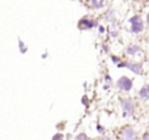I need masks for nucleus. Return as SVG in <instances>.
Returning <instances> with one entry per match:
<instances>
[{"label": "nucleus", "mask_w": 149, "mask_h": 140, "mask_svg": "<svg viewBox=\"0 0 149 140\" xmlns=\"http://www.w3.org/2000/svg\"><path fill=\"white\" fill-rule=\"evenodd\" d=\"M122 106H123V109H124V115L126 114H132L134 113V107H135V105H134V102H132V100H123L122 101Z\"/></svg>", "instance_id": "6"}, {"label": "nucleus", "mask_w": 149, "mask_h": 140, "mask_svg": "<svg viewBox=\"0 0 149 140\" xmlns=\"http://www.w3.org/2000/svg\"><path fill=\"white\" fill-rule=\"evenodd\" d=\"M95 25H97V22L93 20H89L88 17H84L79 21V28L81 29V30H89V29L94 28Z\"/></svg>", "instance_id": "4"}, {"label": "nucleus", "mask_w": 149, "mask_h": 140, "mask_svg": "<svg viewBox=\"0 0 149 140\" xmlns=\"http://www.w3.org/2000/svg\"><path fill=\"white\" fill-rule=\"evenodd\" d=\"M76 139L77 140H86V135H85V134H80V135L77 136Z\"/></svg>", "instance_id": "10"}, {"label": "nucleus", "mask_w": 149, "mask_h": 140, "mask_svg": "<svg viewBox=\"0 0 149 140\" xmlns=\"http://www.w3.org/2000/svg\"><path fill=\"white\" fill-rule=\"evenodd\" d=\"M118 65L119 68H123V67H126V68H128V70H131L134 73H136V75H140V73L143 72V67H141V64H137V63H118Z\"/></svg>", "instance_id": "2"}, {"label": "nucleus", "mask_w": 149, "mask_h": 140, "mask_svg": "<svg viewBox=\"0 0 149 140\" xmlns=\"http://www.w3.org/2000/svg\"><path fill=\"white\" fill-rule=\"evenodd\" d=\"M97 128H98V131H100V132H102V131H103V128L101 127V126H97Z\"/></svg>", "instance_id": "14"}, {"label": "nucleus", "mask_w": 149, "mask_h": 140, "mask_svg": "<svg viewBox=\"0 0 149 140\" xmlns=\"http://www.w3.org/2000/svg\"><path fill=\"white\" fill-rule=\"evenodd\" d=\"M18 45H20V52H22V54H25L26 51H28V49L25 47V43H24L21 39H18Z\"/></svg>", "instance_id": "9"}, {"label": "nucleus", "mask_w": 149, "mask_h": 140, "mask_svg": "<svg viewBox=\"0 0 149 140\" xmlns=\"http://www.w3.org/2000/svg\"><path fill=\"white\" fill-rule=\"evenodd\" d=\"M137 51H139V47H137L136 45H132V46H130L128 49H127V54H130V55L136 54Z\"/></svg>", "instance_id": "8"}, {"label": "nucleus", "mask_w": 149, "mask_h": 140, "mask_svg": "<svg viewBox=\"0 0 149 140\" xmlns=\"http://www.w3.org/2000/svg\"><path fill=\"white\" fill-rule=\"evenodd\" d=\"M140 97L143 100H148L149 98V85H144L140 89Z\"/></svg>", "instance_id": "7"}, {"label": "nucleus", "mask_w": 149, "mask_h": 140, "mask_svg": "<svg viewBox=\"0 0 149 140\" xmlns=\"http://www.w3.org/2000/svg\"><path fill=\"white\" fill-rule=\"evenodd\" d=\"M103 140H110V139H109V138H103Z\"/></svg>", "instance_id": "17"}, {"label": "nucleus", "mask_w": 149, "mask_h": 140, "mask_svg": "<svg viewBox=\"0 0 149 140\" xmlns=\"http://www.w3.org/2000/svg\"><path fill=\"white\" fill-rule=\"evenodd\" d=\"M63 139V135H60V134H56V135L52 138V140H62Z\"/></svg>", "instance_id": "11"}, {"label": "nucleus", "mask_w": 149, "mask_h": 140, "mask_svg": "<svg viewBox=\"0 0 149 140\" xmlns=\"http://www.w3.org/2000/svg\"><path fill=\"white\" fill-rule=\"evenodd\" d=\"M100 31H101V33H103V31H105V29H103V26H100Z\"/></svg>", "instance_id": "15"}, {"label": "nucleus", "mask_w": 149, "mask_h": 140, "mask_svg": "<svg viewBox=\"0 0 149 140\" xmlns=\"http://www.w3.org/2000/svg\"><path fill=\"white\" fill-rule=\"evenodd\" d=\"M111 59H113V62L115 63V64H118V63H120V59H119V58H115V56H113V58H111Z\"/></svg>", "instance_id": "12"}, {"label": "nucleus", "mask_w": 149, "mask_h": 140, "mask_svg": "<svg viewBox=\"0 0 149 140\" xmlns=\"http://www.w3.org/2000/svg\"><path fill=\"white\" fill-rule=\"evenodd\" d=\"M147 22H148V25H149V12H148V15H147Z\"/></svg>", "instance_id": "16"}, {"label": "nucleus", "mask_w": 149, "mask_h": 140, "mask_svg": "<svg viewBox=\"0 0 149 140\" xmlns=\"http://www.w3.org/2000/svg\"><path fill=\"white\" fill-rule=\"evenodd\" d=\"M130 24H131V31L135 34L140 33V31L144 30V24L141 21V17L140 16H134V17L130 18Z\"/></svg>", "instance_id": "1"}, {"label": "nucleus", "mask_w": 149, "mask_h": 140, "mask_svg": "<svg viewBox=\"0 0 149 140\" xmlns=\"http://www.w3.org/2000/svg\"><path fill=\"white\" fill-rule=\"evenodd\" d=\"M116 84H118V86L122 89V91H126V92L131 91V88H132V80L128 79L127 76H122Z\"/></svg>", "instance_id": "3"}, {"label": "nucleus", "mask_w": 149, "mask_h": 140, "mask_svg": "<svg viewBox=\"0 0 149 140\" xmlns=\"http://www.w3.org/2000/svg\"><path fill=\"white\" fill-rule=\"evenodd\" d=\"M120 138H122V140H135V138H136V132L134 131V128L126 127L122 130Z\"/></svg>", "instance_id": "5"}, {"label": "nucleus", "mask_w": 149, "mask_h": 140, "mask_svg": "<svg viewBox=\"0 0 149 140\" xmlns=\"http://www.w3.org/2000/svg\"><path fill=\"white\" fill-rule=\"evenodd\" d=\"M143 140H149V132H147L144 136H143Z\"/></svg>", "instance_id": "13"}]
</instances>
